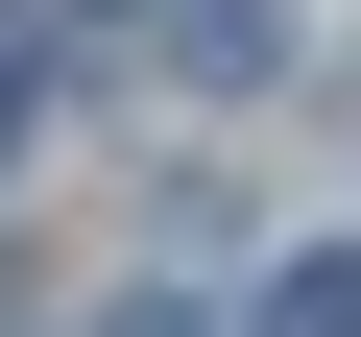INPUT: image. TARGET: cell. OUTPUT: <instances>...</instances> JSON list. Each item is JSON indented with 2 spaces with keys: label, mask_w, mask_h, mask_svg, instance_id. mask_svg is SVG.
I'll use <instances>...</instances> for the list:
<instances>
[{
  "label": "cell",
  "mask_w": 361,
  "mask_h": 337,
  "mask_svg": "<svg viewBox=\"0 0 361 337\" xmlns=\"http://www.w3.org/2000/svg\"><path fill=\"white\" fill-rule=\"evenodd\" d=\"M0 121H25V49H0Z\"/></svg>",
  "instance_id": "cell-2"
},
{
  "label": "cell",
  "mask_w": 361,
  "mask_h": 337,
  "mask_svg": "<svg viewBox=\"0 0 361 337\" xmlns=\"http://www.w3.org/2000/svg\"><path fill=\"white\" fill-rule=\"evenodd\" d=\"M265 337H361V265H289V313Z\"/></svg>",
  "instance_id": "cell-1"
}]
</instances>
